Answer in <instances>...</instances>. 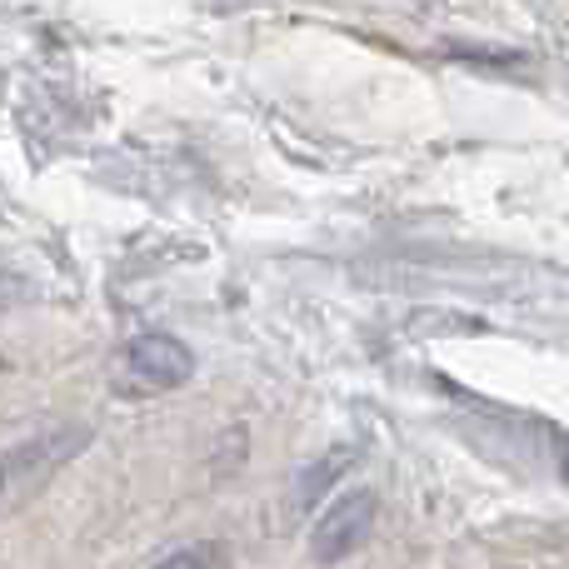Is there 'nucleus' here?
<instances>
[{
	"instance_id": "f257e3e1",
	"label": "nucleus",
	"mask_w": 569,
	"mask_h": 569,
	"mask_svg": "<svg viewBox=\"0 0 569 569\" xmlns=\"http://www.w3.org/2000/svg\"><path fill=\"white\" fill-rule=\"evenodd\" d=\"M90 440H96L90 425H50V430L10 445V450L0 455V520L26 510L76 455H86Z\"/></svg>"
},
{
	"instance_id": "f03ea898",
	"label": "nucleus",
	"mask_w": 569,
	"mask_h": 569,
	"mask_svg": "<svg viewBox=\"0 0 569 569\" xmlns=\"http://www.w3.org/2000/svg\"><path fill=\"white\" fill-rule=\"evenodd\" d=\"M190 370H196V360L176 335H136L126 350V375L136 390H176L190 380Z\"/></svg>"
},
{
	"instance_id": "7ed1b4c3",
	"label": "nucleus",
	"mask_w": 569,
	"mask_h": 569,
	"mask_svg": "<svg viewBox=\"0 0 569 569\" xmlns=\"http://www.w3.org/2000/svg\"><path fill=\"white\" fill-rule=\"evenodd\" d=\"M370 525H375V495L370 490L340 495V500L320 515V525H315V555H320V560H340V555H350L355 545L370 535Z\"/></svg>"
},
{
	"instance_id": "20e7f679",
	"label": "nucleus",
	"mask_w": 569,
	"mask_h": 569,
	"mask_svg": "<svg viewBox=\"0 0 569 569\" xmlns=\"http://www.w3.org/2000/svg\"><path fill=\"white\" fill-rule=\"evenodd\" d=\"M166 565H226V545H186V550L166 555Z\"/></svg>"
}]
</instances>
